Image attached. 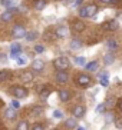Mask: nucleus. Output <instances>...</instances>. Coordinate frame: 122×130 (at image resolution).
<instances>
[{"mask_svg": "<svg viewBox=\"0 0 122 130\" xmlns=\"http://www.w3.org/2000/svg\"><path fill=\"white\" fill-rule=\"evenodd\" d=\"M99 82H101V84H102L103 87H108V86H109V80H108L106 74H101V79H99Z\"/></svg>", "mask_w": 122, "mask_h": 130, "instance_id": "nucleus-27", "label": "nucleus"}, {"mask_svg": "<svg viewBox=\"0 0 122 130\" xmlns=\"http://www.w3.org/2000/svg\"><path fill=\"white\" fill-rule=\"evenodd\" d=\"M34 52H36V53H43V52H45V46H43V44H36V46H34Z\"/></svg>", "mask_w": 122, "mask_h": 130, "instance_id": "nucleus-31", "label": "nucleus"}, {"mask_svg": "<svg viewBox=\"0 0 122 130\" xmlns=\"http://www.w3.org/2000/svg\"><path fill=\"white\" fill-rule=\"evenodd\" d=\"M69 35V29L66 26H57L56 30H55V36L59 39H63Z\"/></svg>", "mask_w": 122, "mask_h": 130, "instance_id": "nucleus-9", "label": "nucleus"}, {"mask_svg": "<svg viewBox=\"0 0 122 130\" xmlns=\"http://www.w3.org/2000/svg\"><path fill=\"white\" fill-rule=\"evenodd\" d=\"M62 116H63V115H62L60 110H55V111H53V117H55V119H62Z\"/></svg>", "mask_w": 122, "mask_h": 130, "instance_id": "nucleus-37", "label": "nucleus"}, {"mask_svg": "<svg viewBox=\"0 0 122 130\" xmlns=\"http://www.w3.org/2000/svg\"><path fill=\"white\" fill-rule=\"evenodd\" d=\"M79 16H80V17H88V10H86V6L79 7Z\"/></svg>", "mask_w": 122, "mask_h": 130, "instance_id": "nucleus-30", "label": "nucleus"}, {"mask_svg": "<svg viewBox=\"0 0 122 130\" xmlns=\"http://www.w3.org/2000/svg\"><path fill=\"white\" fill-rule=\"evenodd\" d=\"M109 122H115V117H114V115H112V113L106 115V123H109Z\"/></svg>", "mask_w": 122, "mask_h": 130, "instance_id": "nucleus-39", "label": "nucleus"}, {"mask_svg": "<svg viewBox=\"0 0 122 130\" xmlns=\"http://www.w3.org/2000/svg\"><path fill=\"white\" fill-rule=\"evenodd\" d=\"M26 29L23 27V24H16L13 29H11V36L15 39H23L26 36Z\"/></svg>", "mask_w": 122, "mask_h": 130, "instance_id": "nucleus-3", "label": "nucleus"}, {"mask_svg": "<svg viewBox=\"0 0 122 130\" xmlns=\"http://www.w3.org/2000/svg\"><path fill=\"white\" fill-rule=\"evenodd\" d=\"M114 61H115V56L112 53H106L105 56H103V63H105L106 66L114 64Z\"/></svg>", "mask_w": 122, "mask_h": 130, "instance_id": "nucleus-19", "label": "nucleus"}, {"mask_svg": "<svg viewBox=\"0 0 122 130\" xmlns=\"http://www.w3.org/2000/svg\"><path fill=\"white\" fill-rule=\"evenodd\" d=\"M119 29V24L116 20H108V22H103L102 23V30L106 31H115Z\"/></svg>", "mask_w": 122, "mask_h": 130, "instance_id": "nucleus-5", "label": "nucleus"}, {"mask_svg": "<svg viewBox=\"0 0 122 130\" xmlns=\"http://www.w3.org/2000/svg\"><path fill=\"white\" fill-rule=\"evenodd\" d=\"M119 0H111V4H118Z\"/></svg>", "mask_w": 122, "mask_h": 130, "instance_id": "nucleus-44", "label": "nucleus"}, {"mask_svg": "<svg viewBox=\"0 0 122 130\" xmlns=\"http://www.w3.org/2000/svg\"><path fill=\"white\" fill-rule=\"evenodd\" d=\"M99 2H101V3H105V4H106V3H111V0H99Z\"/></svg>", "mask_w": 122, "mask_h": 130, "instance_id": "nucleus-43", "label": "nucleus"}, {"mask_svg": "<svg viewBox=\"0 0 122 130\" xmlns=\"http://www.w3.org/2000/svg\"><path fill=\"white\" fill-rule=\"evenodd\" d=\"M103 110H105V104H99V106H96V109H95V111L96 113H103Z\"/></svg>", "mask_w": 122, "mask_h": 130, "instance_id": "nucleus-34", "label": "nucleus"}, {"mask_svg": "<svg viewBox=\"0 0 122 130\" xmlns=\"http://www.w3.org/2000/svg\"><path fill=\"white\" fill-rule=\"evenodd\" d=\"M39 36L36 31H29V33H26V36H25V39H26L27 42H33V40H36Z\"/></svg>", "mask_w": 122, "mask_h": 130, "instance_id": "nucleus-25", "label": "nucleus"}, {"mask_svg": "<svg viewBox=\"0 0 122 130\" xmlns=\"http://www.w3.org/2000/svg\"><path fill=\"white\" fill-rule=\"evenodd\" d=\"M115 126L116 129H122V119H115Z\"/></svg>", "mask_w": 122, "mask_h": 130, "instance_id": "nucleus-36", "label": "nucleus"}, {"mask_svg": "<svg viewBox=\"0 0 122 130\" xmlns=\"http://www.w3.org/2000/svg\"><path fill=\"white\" fill-rule=\"evenodd\" d=\"M43 67H45V63H43L42 60H39V59H36V60L32 63V70H33V72L40 73L43 70Z\"/></svg>", "mask_w": 122, "mask_h": 130, "instance_id": "nucleus-12", "label": "nucleus"}, {"mask_svg": "<svg viewBox=\"0 0 122 130\" xmlns=\"http://www.w3.org/2000/svg\"><path fill=\"white\" fill-rule=\"evenodd\" d=\"M55 130H56V129H55Z\"/></svg>", "mask_w": 122, "mask_h": 130, "instance_id": "nucleus-46", "label": "nucleus"}, {"mask_svg": "<svg viewBox=\"0 0 122 130\" xmlns=\"http://www.w3.org/2000/svg\"><path fill=\"white\" fill-rule=\"evenodd\" d=\"M10 70H0V82H7L10 79Z\"/></svg>", "mask_w": 122, "mask_h": 130, "instance_id": "nucleus-22", "label": "nucleus"}, {"mask_svg": "<svg viewBox=\"0 0 122 130\" xmlns=\"http://www.w3.org/2000/svg\"><path fill=\"white\" fill-rule=\"evenodd\" d=\"M11 107H13V109H16V110H17V109H20V103H19V100H11Z\"/></svg>", "mask_w": 122, "mask_h": 130, "instance_id": "nucleus-33", "label": "nucleus"}, {"mask_svg": "<svg viewBox=\"0 0 122 130\" xmlns=\"http://www.w3.org/2000/svg\"><path fill=\"white\" fill-rule=\"evenodd\" d=\"M26 57H19V59H17V64H19V66H23V64H26Z\"/></svg>", "mask_w": 122, "mask_h": 130, "instance_id": "nucleus-38", "label": "nucleus"}, {"mask_svg": "<svg viewBox=\"0 0 122 130\" xmlns=\"http://www.w3.org/2000/svg\"><path fill=\"white\" fill-rule=\"evenodd\" d=\"M32 130H45V127H43L42 124L36 123V124H33V126H32Z\"/></svg>", "mask_w": 122, "mask_h": 130, "instance_id": "nucleus-35", "label": "nucleus"}, {"mask_svg": "<svg viewBox=\"0 0 122 130\" xmlns=\"http://www.w3.org/2000/svg\"><path fill=\"white\" fill-rule=\"evenodd\" d=\"M82 44H83V43L80 42L79 39H72V40H70V49H72V50L82 49Z\"/></svg>", "mask_w": 122, "mask_h": 130, "instance_id": "nucleus-18", "label": "nucleus"}, {"mask_svg": "<svg viewBox=\"0 0 122 130\" xmlns=\"http://www.w3.org/2000/svg\"><path fill=\"white\" fill-rule=\"evenodd\" d=\"M46 4H47L46 0H34V2H33V7L40 12V10H43V9L46 7Z\"/></svg>", "mask_w": 122, "mask_h": 130, "instance_id": "nucleus-16", "label": "nucleus"}, {"mask_svg": "<svg viewBox=\"0 0 122 130\" xmlns=\"http://www.w3.org/2000/svg\"><path fill=\"white\" fill-rule=\"evenodd\" d=\"M75 82H76L78 86H80V87H89L92 84V79L88 74H83V73L78 74V76L75 77Z\"/></svg>", "mask_w": 122, "mask_h": 130, "instance_id": "nucleus-2", "label": "nucleus"}, {"mask_svg": "<svg viewBox=\"0 0 122 130\" xmlns=\"http://www.w3.org/2000/svg\"><path fill=\"white\" fill-rule=\"evenodd\" d=\"M78 130H85V127H82V126H78Z\"/></svg>", "mask_w": 122, "mask_h": 130, "instance_id": "nucleus-45", "label": "nucleus"}, {"mask_svg": "<svg viewBox=\"0 0 122 130\" xmlns=\"http://www.w3.org/2000/svg\"><path fill=\"white\" fill-rule=\"evenodd\" d=\"M2 4H3L6 9L15 7V2H13V0H2Z\"/></svg>", "mask_w": 122, "mask_h": 130, "instance_id": "nucleus-28", "label": "nucleus"}, {"mask_svg": "<svg viewBox=\"0 0 122 130\" xmlns=\"http://www.w3.org/2000/svg\"><path fill=\"white\" fill-rule=\"evenodd\" d=\"M55 80H56L57 84H65L69 80V76L66 73V70H57L56 74H55Z\"/></svg>", "mask_w": 122, "mask_h": 130, "instance_id": "nucleus-6", "label": "nucleus"}, {"mask_svg": "<svg viewBox=\"0 0 122 130\" xmlns=\"http://www.w3.org/2000/svg\"><path fill=\"white\" fill-rule=\"evenodd\" d=\"M75 63H76L78 66H85L86 64V59H85L83 56H79V57L75 59Z\"/></svg>", "mask_w": 122, "mask_h": 130, "instance_id": "nucleus-29", "label": "nucleus"}, {"mask_svg": "<svg viewBox=\"0 0 122 130\" xmlns=\"http://www.w3.org/2000/svg\"><path fill=\"white\" fill-rule=\"evenodd\" d=\"M4 116H6L7 119H10V120H13V119L16 117V109H13V107H7L6 111H4Z\"/></svg>", "mask_w": 122, "mask_h": 130, "instance_id": "nucleus-23", "label": "nucleus"}, {"mask_svg": "<svg viewBox=\"0 0 122 130\" xmlns=\"http://www.w3.org/2000/svg\"><path fill=\"white\" fill-rule=\"evenodd\" d=\"M69 59L66 56H60V57H56L53 60V67L56 70H66L69 67Z\"/></svg>", "mask_w": 122, "mask_h": 130, "instance_id": "nucleus-1", "label": "nucleus"}, {"mask_svg": "<svg viewBox=\"0 0 122 130\" xmlns=\"http://www.w3.org/2000/svg\"><path fill=\"white\" fill-rule=\"evenodd\" d=\"M106 47L111 50V52H115V50L119 47V44H118V42H116L115 39H109V40L106 42Z\"/></svg>", "mask_w": 122, "mask_h": 130, "instance_id": "nucleus-17", "label": "nucleus"}, {"mask_svg": "<svg viewBox=\"0 0 122 130\" xmlns=\"http://www.w3.org/2000/svg\"><path fill=\"white\" fill-rule=\"evenodd\" d=\"M49 94H50V92H49V90H42V92H40V97H42L43 100H46V99H47V97H49Z\"/></svg>", "mask_w": 122, "mask_h": 130, "instance_id": "nucleus-32", "label": "nucleus"}, {"mask_svg": "<svg viewBox=\"0 0 122 130\" xmlns=\"http://www.w3.org/2000/svg\"><path fill=\"white\" fill-rule=\"evenodd\" d=\"M86 10H88V17H93L98 13V6L96 4H86Z\"/></svg>", "mask_w": 122, "mask_h": 130, "instance_id": "nucleus-15", "label": "nucleus"}, {"mask_svg": "<svg viewBox=\"0 0 122 130\" xmlns=\"http://www.w3.org/2000/svg\"><path fill=\"white\" fill-rule=\"evenodd\" d=\"M59 97L62 102H69L70 100V92L69 90H60L59 92Z\"/></svg>", "mask_w": 122, "mask_h": 130, "instance_id": "nucleus-20", "label": "nucleus"}, {"mask_svg": "<svg viewBox=\"0 0 122 130\" xmlns=\"http://www.w3.org/2000/svg\"><path fill=\"white\" fill-rule=\"evenodd\" d=\"M29 123L26 120H23V122H19L17 123V126H16V130H29Z\"/></svg>", "mask_w": 122, "mask_h": 130, "instance_id": "nucleus-26", "label": "nucleus"}, {"mask_svg": "<svg viewBox=\"0 0 122 130\" xmlns=\"http://www.w3.org/2000/svg\"><path fill=\"white\" fill-rule=\"evenodd\" d=\"M42 113H43V106L36 104V106H33L30 109V115L33 116V117H39V116H42Z\"/></svg>", "mask_w": 122, "mask_h": 130, "instance_id": "nucleus-13", "label": "nucleus"}, {"mask_svg": "<svg viewBox=\"0 0 122 130\" xmlns=\"http://www.w3.org/2000/svg\"><path fill=\"white\" fill-rule=\"evenodd\" d=\"M72 115L75 116V119H80L85 116V107L83 106H75L72 110Z\"/></svg>", "mask_w": 122, "mask_h": 130, "instance_id": "nucleus-11", "label": "nucleus"}, {"mask_svg": "<svg viewBox=\"0 0 122 130\" xmlns=\"http://www.w3.org/2000/svg\"><path fill=\"white\" fill-rule=\"evenodd\" d=\"M11 94L15 96L16 99H25L27 96V90L23 86H13L11 87Z\"/></svg>", "mask_w": 122, "mask_h": 130, "instance_id": "nucleus-4", "label": "nucleus"}, {"mask_svg": "<svg viewBox=\"0 0 122 130\" xmlns=\"http://www.w3.org/2000/svg\"><path fill=\"white\" fill-rule=\"evenodd\" d=\"M72 2H75V0H65L63 3H65V4H72Z\"/></svg>", "mask_w": 122, "mask_h": 130, "instance_id": "nucleus-42", "label": "nucleus"}, {"mask_svg": "<svg viewBox=\"0 0 122 130\" xmlns=\"http://www.w3.org/2000/svg\"><path fill=\"white\" fill-rule=\"evenodd\" d=\"M17 12V9L11 7V9H7L4 13H2V16H0V19H2V22H10L11 19H13V16H15V13Z\"/></svg>", "mask_w": 122, "mask_h": 130, "instance_id": "nucleus-8", "label": "nucleus"}, {"mask_svg": "<svg viewBox=\"0 0 122 130\" xmlns=\"http://www.w3.org/2000/svg\"><path fill=\"white\" fill-rule=\"evenodd\" d=\"M82 2H83V0H75V6H80V3H82Z\"/></svg>", "mask_w": 122, "mask_h": 130, "instance_id": "nucleus-41", "label": "nucleus"}, {"mask_svg": "<svg viewBox=\"0 0 122 130\" xmlns=\"http://www.w3.org/2000/svg\"><path fill=\"white\" fill-rule=\"evenodd\" d=\"M85 29H86V24H85L82 20H73V22H72V31L75 33V35L82 33Z\"/></svg>", "mask_w": 122, "mask_h": 130, "instance_id": "nucleus-7", "label": "nucleus"}, {"mask_svg": "<svg viewBox=\"0 0 122 130\" xmlns=\"http://www.w3.org/2000/svg\"><path fill=\"white\" fill-rule=\"evenodd\" d=\"M20 77H22V80H23V82L29 83V82H32V80L34 79V74L30 72V70H25V72L22 73V76H20Z\"/></svg>", "mask_w": 122, "mask_h": 130, "instance_id": "nucleus-14", "label": "nucleus"}, {"mask_svg": "<svg viewBox=\"0 0 122 130\" xmlns=\"http://www.w3.org/2000/svg\"><path fill=\"white\" fill-rule=\"evenodd\" d=\"M85 67H86L88 72H96L98 70V61H89V63L85 64Z\"/></svg>", "mask_w": 122, "mask_h": 130, "instance_id": "nucleus-24", "label": "nucleus"}, {"mask_svg": "<svg viewBox=\"0 0 122 130\" xmlns=\"http://www.w3.org/2000/svg\"><path fill=\"white\" fill-rule=\"evenodd\" d=\"M65 127L66 129H76V119L75 117H70V119H68L65 122Z\"/></svg>", "mask_w": 122, "mask_h": 130, "instance_id": "nucleus-21", "label": "nucleus"}, {"mask_svg": "<svg viewBox=\"0 0 122 130\" xmlns=\"http://www.w3.org/2000/svg\"><path fill=\"white\" fill-rule=\"evenodd\" d=\"M116 106H118L119 111H121V113H122V99H119L118 102H116Z\"/></svg>", "mask_w": 122, "mask_h": 130, "instance_id": "nucleus-40", "label": "nucleus"}, {"mask_svg": "<svg viewBox=\"0 0 122 130\" xmlns=\"http://www.w3.org/2000/svg\"><path fill=\"white\" fill-rule=\"evenodd\" d=\"M20 53H22V46H20L19 43H13L10 47V56L11 57H19Z\"/></svg>", "mask_w": 122, "mask_h": 130, "instance_id": "nucleus-10", "label": "nucleus"}]
</instances>
